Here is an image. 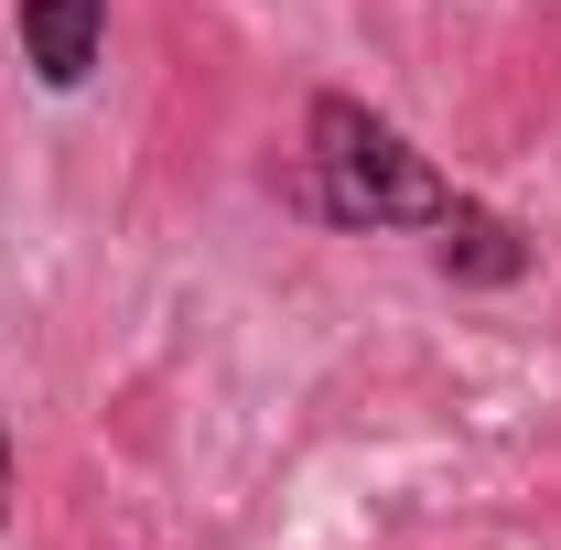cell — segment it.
I'll return each instance as SVG.
<instances>
[{
    "label": "cell",
    "instance_id": "obj_1",
    "mask_svg": "<svg viewBox=\"0 0 561 550\" xmlns=\"http://www.w3.org/2000/svg\"><path fill=\"white\" fill-rule=\"evenodd\" d=\"M313 206L346 227H443L454 184L356 98H313Z\"/></svg>",
    "mask_w": 561,
    "mask_h": 550
},
{
    "label": "cell",
    "instance_id": "obj_2",
    "mask_svg": "<svg viewBox=\"0 0 561 550\" xmlns=\"http://www.w3.org/2000/svg\"><path fill=\"white\" fill-rule=\"evenodd\" d=\"M98 33H108V0H22V55L44 87H87Z\"/></svg>",
    "mask_w": 561,
    "mask_h": 550
},
{
    "label": "cell",
    "instance_id": "obj_3",
    "mask_svg": "<svg viewBox=\"0 0 561 550\" xmlns=\"http://www.w3.org/2000/svg\"><path fill=\"white\" fill-rule=\"evenodd\" d=\"M432 238H443V271L476 280V291H507V280L529 271V238H518L496 206H465V195L443 206V227H432Z\"/></svg>",
    "mask_w": 561,
    "mask_h": 550
},
{
    "label": "cell",
    "instance_id": "obj_4",
    "mask_svg": "<svg viewBox=\"0 0 561 550\" xmlns=\"http://www.w3.org/2000/svg\"><path fill=\"white\" fill-rule=\"evenodd\" d=\"M0 518H11V432H0Z\"/></svg>",
    "mask_w": 561,
    "mask_h": 550
}]
</instances>
